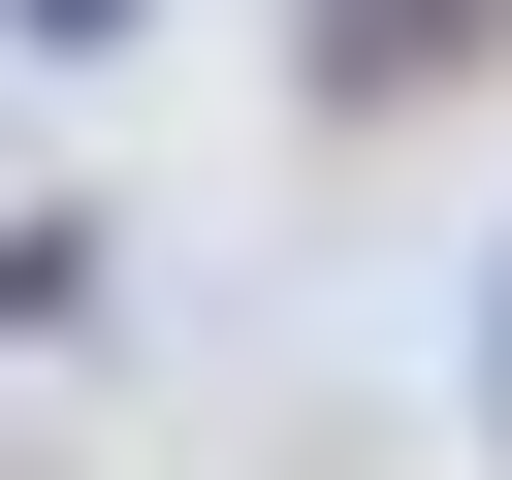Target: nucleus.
<instances>
[{
	"mask_svg": "<svg viewBox=\"0 0 512 480\" xmlns=\"http://www.w3.org/2000/svg\"><path fill=\"white\" fill-rule=\"evenodd\" d=\"M480 32H512V0H288V96H320V128H384V96H448Z\"/></svg>",
	"mask_w": 512,
	"mask_h": 480,
	"instance_id": "nucleus-1",
	"label": "nucleus"
},
{
	"mask_svg": "<svg viewBox=\"0 0 512 480\" xmlns=\"http://www.w3.org/2000/svg\"><path fill=\"white\" fill-rule=\"evenodd\" d=\"M0 32H32V64H96V32H160V0H0Z\"/></svg>",
	"mask_w": 512,
	"mask_h": 480,
	"instance_id": "nucleus-2",
	"label": "nucleus"
},
{
	"mask_svg": "<svg viewBox=\"0 0 512 480\" xmlns=\"http://www.w3.org/2000/svg\"><path fill=\"white\" fill-rule=\"evenodd\" d=\"M480 416H512V288H480Z\"/></svg>",
	"mask_w": 512,
	"mask_h": 480,
	"instance_id": "nucleus-3",
	"label": "nucleus"
}]
</instances>
